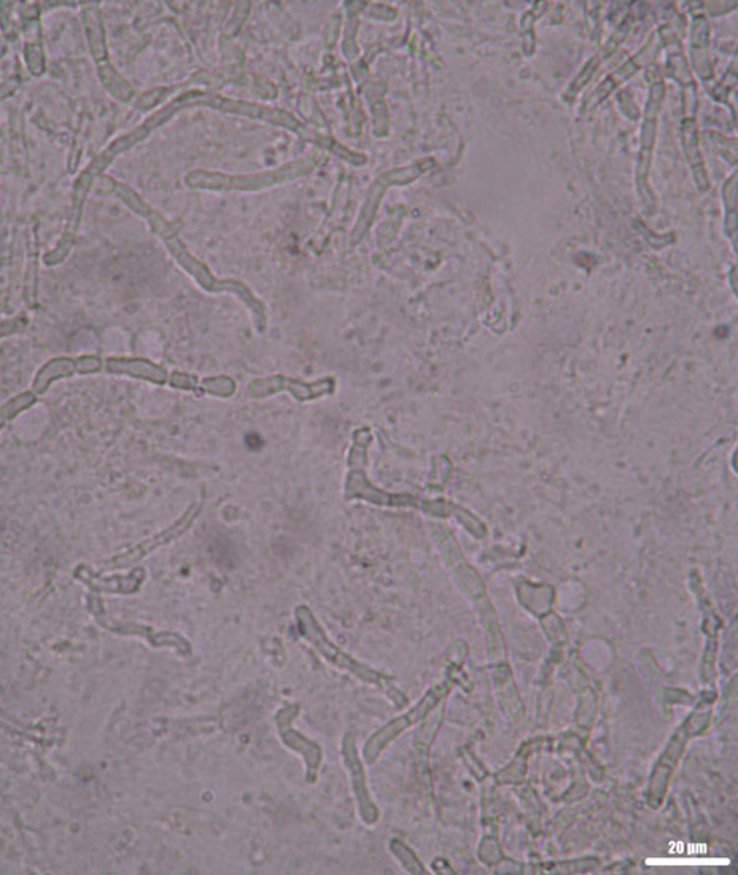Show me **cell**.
Instances as JSON below:
<instances>
[{"label":"cell","instance_id":"10","mask_svg":"<svg viewBox=\"0 0 738 875\" xmlns=\"http://www.w3.org/2000/svg\"><path fill=\"white\" fill-rule=\"evenodd\" d=\"M37 397H39L37 393L29 390V392L21 393L18 397L12 398L8 403H5V405L2 406V411H0L2 425H7L10 420L15 419V417L20 416L23 411L34 406Z\"/></svg>","mask_w":738,"mask_h":875},{"label":"cell","instance_id":"3","mask_svg":"<svg viewBox=\"0 0 738 875\" xmlns=\"http://www.w3.org/2000/svg\"><path fill=\"white\" fill-rule=\"evenodd\" d=\"M88 608H90L96 621H98L104 629L113 632V634L140 635V637L147 638L148 643L156 646V648L169 646V648H175V650L180 651V653L185 654V656H188V654L191 653L190 643H188L182 635L175 634V632H155L152 627L144 626V624L112 623V621L107 619L104 602H102L101 597H98V595H90V597H88Z\"/></svg>","mask_w":738,"mask_h":875},{"label":"cell","instance_id":"1","mask_svg":"<svg viewBox=\"0 0 738 875\" xmlns=\"http://www.w3.org/2000/svg\"><path fill=\"white\" fill-rule=\"evenodd\" d=\"M296 618H298V626H300L301 634H303L304 637H306L307 640L317 648V651L322 654L323 658L330 661L331 664H335L339 669H344L347 670V672L354 673L355 677L362 678V680L365 681H371V683H376L379 675H377L376 672H373V670L366 669L362 664H358L355 659L350 658L349 654L339 650L335 643H331L309 608H296Z\"/></svg>","mask_w":738,"mask_h":875},{"label":"cell","instance_id":"5","mask_svg":"<svg viewBox=\"0 0 738 875\" xmlns=\"http://www.w3.org/2000/svg\"><path fill=\"white\" fill-rule=\"evenodd\" d=\"M75 580L82 581L93 592H105V594H134L147 578L144 568H134L129 575L102 576L94 572L93 568L82 564L75 568Z\"/></svg>","mask_w":738,"mask_h":875},{"label":"cell","instance_id":"9","mask_svg":"<svg viewBox=\"0 0 738 875\" xmlns=\"http://www.w3.org/2000/svg\"><path fill=\"white\" fill-rule=\"evenodd\" d=\"M342 755H344V763L349 767L350 775H352V780H354V790L357 793L358 802H360L363 818H365V821H374L373 805L369 802L365 774H363L362 764H360V759H358L352 735H347L344 742H342Z\"/></svg>","mask_w":738,"mask_h":875},{"label":"cell","instance_id":"6","mask_svg":"<svg viewBox=\"0 0 738 875\" xmlns=\"http://www.w3.org/2000/svg\"><path fill=\"white\" fill-rule=\"evenodd\" d=\"M102 370V362L98 357L56 358L43 366L35 376L32 392L37 395L47 392L48 387L58 379L70 378L72 374L98 373Z\"/></svg>","mask_w":738,"mask_h":875},{"label":"cell","instance_id":"7","mask_svg":"<svg viewBox=\"0 0 738 875\" xmlns=\"http://www.w3.org/2000/svg\"><path fill=\"white\" fill-rule=\"evenodd\" d=\"M300 707H287L277 715V726H279L280 737L284 740L287 747L293 748L295 751H300L304 756L309 772L312 775L319 769L320 761H322V750L319 745H315L311 740H307L303 735L298 734L295 729H292V720L295 718Z\"/></svg>","mask_w":738,"mask_h":875},{"label":"cell","instance_id":"2","mask_svg":"<svg viewBox=\"0 0 738 875\" xmlns=\"http://www.w3.org/2000/svg\"><path fill=\"white\" fill-rule=\"evenodd\" d=\"M199 511H201V505L193 506V508H190V510L187 511V514H185L183 518H180L179 521L172 524L171 527H168L164 532L158 533L155 537L142 541L140 545L128 549L125 553L118 554V556L115 557H110V559L101 560V562H98L99 572H115V570H123V568L131 567V565L137 564L139 560L145 559L148 554H152L153 551L161 548V546L168 545L171 541L182 537L183 533L187 532V530L190 529L191 524H193L195 519L198 518Z\"/></svg>","mask_w":738,"mask_h":875},{"label":"cell","instance_id":"8","mask_svg":"<svg viewBox=\"0 0 738 875\" xmlns=\"http://www.w3.org/2000/svg\"><path fill=\"white\" fill-rule=\"evenodd\" d=\"M105 370L112 374H126L131 378L144 379L158 385L169 382L168 371L140 358H110L105 362Z\"/></svg>","mask_w":738,"mask_h":875},{"label":"cell","instance_id":"4","mask_svg":"<svg viewBox=\"0 0 738 875\" xmlns=\"http://www.w3.org/2000/svg\"><path fill=\"white\" fill-rule=\"evenodd\" d=\"M335 379H322V381L306 382L296 381V379L285 378L282 374H276L271 378L257 379L249 384L250 397L261 398L271 397L277 392H290L298 401H312L315 398L325 397L330 393L335 392Z\"/></svg>","mask_w":738,"mask_h":875},{"label":"cell","instance_id":"12","mask_svg":"<svg viewBox=\"0 0 738 875\" xmlns=\"http://www.w3.org/2000/svg\"><path fill=\"white\" fill-rule=\"evenodd\" d=\"M169 384H171L174 389L191 390V392L201 393L198 379H196L195 376H191V374L172 373L171 378H169Z\"/></svg>","mask_w":738,"mask_h":875},{"label":"cell","instance_id":"11","mask_svg":"<svg viewBox=\"0 0 738 875\" xmlns=\"http://www.w3.org/2000/svg\"><path fill=\"white\" fill-rule=\"evenodd\" d=\"M236 392V384L233 379L226 376H218V378L204 379L201 384V393H209L214 397L230 398Z\"/></svg>","mask_w":738,"mask_h":875}]
</instances>
